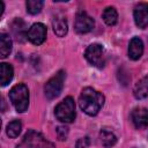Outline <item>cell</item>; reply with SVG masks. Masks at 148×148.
<instances>
[{"mask_svg": "<svg viewBox=\"0 0 148 148\" xmlns=\"http://www.w3.org/2000/svg\"><path fill=\"white\" fill-rule=\"evenodd\" d=\"M79 104L84 113L88 116H96L104 104V96L94 88L87 87L81 91Z\"/></svg>", "mask_w": 148, "mask_h": 148, "instance_id": "6da1fadb", "label": "cell"}, {"mask_svg": "<svg viewBox=\"0 0 148 148\" xmlns=\"http://www.w3.org/2000/svg\"><path fill=\"white\" fill-rule=\"evenodd\" d=\"M9 98L17 112H25L29 106V90L23 83L14 86L9 91Z\"/></svg>", "mask_w": 148, "mask_h": 148, "instance_id": "7a4b0ae2", "label": "cell"}, {"mask_svg": "<svg viewBox=\"0 0 148 148\" xmlns=\"http://www.w3.org/2000/svg\"><path fill=\"white\" fill-rule=\"evenodd\" d=\"M17 148H56L54 145L49 141L42 133L34 130H29L21 142L17 145Z\"/></svg>", "mask_w": 148, "mask_h": 148, "instance_id": "3957f363", "label": "cell"}, {"mask_svg": "<svg viewBox=\"0 0 148 148\" xmlns=\"http://www.w3.org/2000/svg\"><path fill=\"white\" fill-rule=\"evenodd\" d=\"M54 114L58 120L62 123H72L75 119V102L74 99L68 96L62 102H60L56 109Z\"/></svg>", "mask_w": 148, "mask_h": 148, "instance_id": "277c9868", "label": "cell"}, {"mask_svg": "<svg viewBox=\"0 0 148 148\" xmlns=\"http://www.w3.org/2000/svg\"><path fill=\"white\" fill-rule=\"evenodd\" d=\"M65 77H66V73L64 71H59L56 75H53L45 83L44 91H45V96L49 99H53V98H56L60 95V92L64 88Z\"/></svg>", "mask_w": 148, "mask_h": 148, "instance_id": "5b68a950", "label": "cell"}, {"mask_svg": "<svg viewBox=\"0 0 148 148\" xmlns=\"http://www.w3.org/2000/svg\"><path fill=\"white\" fill-rule=\"evenodd\" d=\"M84 57L87 61L95 67L102 68L105 65V52L101 44L89 45L84 52Z\"/></svg>", "mask_w": 148, "mask_h": 148, "instance_id": "8992f818", "label": "cell"}, {"mask_svg": "<svg viewBox=\"0 0 148 148\" xmlns=\"http://www.w3.org/2000/svg\"><path fill=\"white\" fill-rule=\"evenodd\" d=\"M94 20L91 16H89L86 12L81 10L76 14L75 17V23H74V29L77 34H87L92 30L94 28Z\"/></svg>", "mask_w": 148, "mask_h": 148, "instance_id": "52a82bcc", "label": "cell"}, {"mask_svg": "<svg viewBox=\"0 0 148 148\" xmlns=\"http://www.w3.org/2000/svg\"><path fill=\"white\" fill-rule=\"evenodd\" d=\"M27 37L32 44L40 45L46 39V27L43 23H34L28 30Z\"/></svg>", "mask_w": 148, "mask_h": 148, "instance_id": "ba28073f", "label": "cell"}, {"mask_svg": "<svg viewBox=\"0 0 148 148\" xmlns=\"http://www.w3.org/2000/svg\"><path fill=\"white\" fill-rule=\"evenodd\" d=\"M133 16H134L135 24L139 28L141 29L147 28L148 27V3L146 2L138 3L134 8Z\"/></svg>", "mask_w": 148, "mask_h": 148, "instance_id": "9c48e42d", "label": "cell"}, {"mask_svg": "<svg viewBox=\"0 0 148 148\" xmlns=\"http://www.w3.org/2000/svg\"><path fill=\"white\" fill-rule=\"evenodd\" d=\"M132 121L136 128L148 127V110L145 108H135L131 113Z\"/></svg>", "mask_w": 148, "mask_h": 148, "instance_id": "30bf717a", "label": "cell"}, {"mask_svg": "<svg viewBox=\"0 0 148 148\" xmlns=\"http://www.w3.org/2000/svg\"><path fill=\"white\" fill-rule=\"evenodd\" d=\"M143 53V42L139 37H133L128 44V57L132 60H138Z\"/></svg>", "mask_w": 148, "mask_h": 148, "instance_id": "8fae6325", "label": "cell"}, {"mask_svg": "<svg viewBox=\"0 0 148 148\" xmlns=\"http://www.w3.org/2000/svg\"><path fill=\"white\" fill-rule=\"evenodd\" d=\"M133 94H134V97L138 99H142L148 96V76L142 77L135 83Z\"/></svg>", "mask_w": 148, "mask_h": 148, "instance_id": "7c38bea8", "label": "cell"}, {"mask_svg": "<svg viewBox=\"0 0 148 148\" xmlns=\"http://www.w3.org/2000/svg\"><path fill=\"white\" fill-rule=\"evenodd\" d=\"M52 28H53L54 34L58 37H64L68 31V24H67L66 18L62 16L54 17L52 21Z\"/></svg>", "mask_w": 148, "mask_h": 148, "instance_id": "4fadbf2b", "label": "cell"}, {"mask_svg": "<svg viewBox=\"0 0 148 148\" xmlns=\"http://www.w3.org/2000/svg\"><path fill=\"white\" fill-rule=\"evenodd\" d=\"M14 75V69L12 67V65L7 64V62H2L0 64V83L2 87L7 86Z\"/></svg>", "mask_w": 148, "mask_h": 148, "instance_id": "5bb4252c", "label": "cell"}, {"mask_svg": "<svg viewBox=\"0 0 148 148\" xmlns=\"http://www.w3.org/2000/svg\"><path fill=\"white\" fill-rule=\"evenodd\" d=\"M13 49V42L7 34L0 35V57L6 58L9 56Z\"/></svg>", "mask_w": 148, "mask_h": 148, "instance_id": "9a60e30c", "label": "cell"}, {"mask_svg": "<svg viewBox=\"0 0 148 148\" xmlns=\"http://www.w3.org/2000/svg\"><path fill=\"white\" fill-rule=\"evenodd\" d=\"M99 138H101V142H102L104 148H111L117 142V136L113 134V132H111L108 128H103L101 131Z\"/></svg>", "mask_w": 148, "mask_h": 148, "instance_id": "2e32d148", "label": "cell"}, {"mask_svg": "<svg viewBox=\"0 0 148 148\" xmlns=\"http://www.w3.org/2000/svg\"><path fill=\"white\" fill-rule=\"evenodd\" d=\"M103 20L108 25H114L118 21V13L114 7H106L103 12Z\"/></svg>", "mask_w": 148, "mask_h": 148, "instance_id": "e0dca14e", "label": "cell"}, {"mask_svg": "<svg viewBox=\"0 0 148 148\" xmlns=\"http://www.w3.org/2000/svg\"><path fill=\"white\" fill-rule=\"evenodd\" d=\"M12 30L14 32V36L17 40H22V38L25 36V24L21 18H16L12 23Z\"/></svg>", "mask_w": 148, "mask_h": 148, "instance_id": "ac0fdd59", "label": "cell"}, {"mask_svg": "<svg viewBox=\"0 0 148 148\" xmlns=\"http://www.w3.org/2000/svg\"><path fill=\"white\" fill-rule=\"evenodd\" d=\"M22 124L20 120H13L7 125V135L9 138H16L21 133Z\"/></svg>", "mask_w": 148, "mask_h": 148, "instance_id": "d6986e66", "label": "cell"}, {"mask_svg": "<svg viewBox=\"0 0 148 148\" xmlns=\"http://www.w3.org/2000/svg\"><path fill=\"white\" fill-rule=\"evenodd\" d=\"M43 5H44V2H43L42 0H28L27 3H25L27 10H28L30 14H32V15L38 14V13L42 10Z\"/></svg>", "mask_w": 148, "mask_h": 148, "instance_id": "ffe728a7", "label": "cell"}, {"mask_svg": "<svg viewBox=\"0 0 148 148\" xmlns=\"http://www.w3.org/2000/svg\"><path fill=\"white\" fill-rule=\"evenodd\" d=\"M57 135H58V139L64 141L66 140L67 135H68V128L66 126H58L57 127Z\"/></svg>", "mask_w": 148, "mask_h": 148, "instance_id": "44dd1931", "label": "cell"}, {"mask_svg": "<svg viewBox=\"0 0 148 148\" xmlns=\"http://www.w3.org/2000/svg\"><path fill=\"white\" fill-rule=\"evenodd\" d=\"M90 145V139L88 136L84 138H80L76 141V148H88Z\"/></svg>", "mask_w": 148, "mask_h": 148, "instance_id": "7402d4cb", "label": "cell"}]
</instances>
